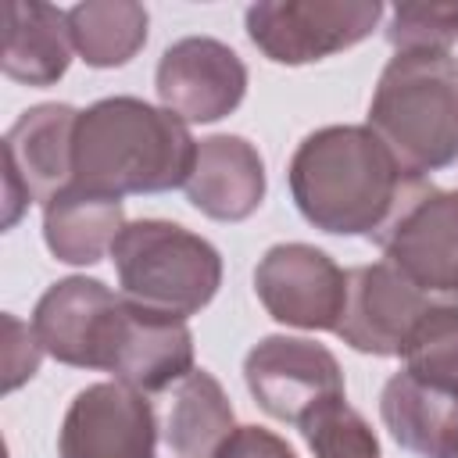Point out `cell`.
<instances>
[{
  "instance_id": "obj_1",
  "label": "cell",
  "mask_w": 458,
  "mask_h": 458,
  "mask_svg": "<svg viewBox=\"0 0 458 458\" xmlns=\"http://www.w3.org/2000/svg\"><path fill=\"white\" fill-rule=\"evenodd\" d=\"M290 197L304 222L372 243L433 186L408 172L369 125H326L308 132L286 168Z\"/></svg>"
},
{
  "instance_id": "obj_2",
  "label": "cell",
  "mask_w": 458,
  "mask_h": 458,
  "mask_svg": "<svg viewBox=\"0 0 458 458\" xmlns=\"http://www.w3.org/2000/svg\"><path fill=\"white\" fill-rule=\"evenodd\" d=\"M197 140L186 122L140 97H104L75 122V182L107 193H165L186 186Z\"/></svg>"
},
{
  "instance_id": "obj_3",
  "label": "cell",
  "mask_w": 458,
  "mask_h": 458,
  "mask_svg": "<svg viewBox=\"0 0 458 458\" xmlns=\"http://www.w3.org/2000/svg\"><path fill=\"white\" fill-rule=\"evenodd\" d=\"M369 129L415 175L451 168L458 161V57L394 54L369 100Z\"/></svg>"
},
{
  "instance_id": "obj_4",
  "label": "cell",
  "mask_w": 458,
  "mask_h": 458,
  "mask_svg": "<svg viewBox=\"0 0 458 458\" xmlns=\"http://www.w3.org/2000/svg\"><path fill=\"white\" fill-rule=\"evenodd\" d=\"M122 297L150 311L190 318L222 286V254L179 222L140 218L111 247Z\"/></svg>"
},
{
  "instance_id": "obj_5",
  "label": "cell",
  "mask_w": 458,
  "mask_h": 458,
  "mask_svg": "<svg viewBox=\"0 0 458 458\" xmlns=\"http://www.w3.org/2000/svg\"><path fill=\"white\" fill-rule=\"evenodd\" d=\"M379 18V0H261L247 7L243 25L268 61L297 68L361 43Z\"/></svg>"
},
{
  "instance_id": "obj_6",
  "label": "cell",
  "mask_w": 458,
  "mask_h": 458,
  "mask_svg": "<svg viewBox=\"0 0 458 458\" xmlns=\"http://www.w3.org/2000/svg\"><path fill=\"white\" fill-rule=\"evenodd\" d=\"M75 122L79 111L68 104H36L14 118L4 136V229L39 200L43 208L75 182Z\"/></svg>"
},
{
  "instance_id": "obj_7",
  "label": "cell",
  "mask_w": 458,
  "mask_h": 458,
  "mask_svg": "<svg viewBox=\"0 0 458 458\" xmlns=\"http://www.w3.org/2000/svg\"><path fill=\"white\" fill-rule=\"evenodd\" d=\"M243 379L261 411L301 426L318 404L344 397V369L336 354L304 336H265L243 358Z\"/></svg>"
},
{
  "instance_id": "obj_8",
  "label": "cell",
  "mask_w": 458,
  "mask_h": 458,
  "mask_svg": "<svg viewBox=\"0 0 458 458\" xmlns=\"http://www.w3.org/2000/svg\"><path fill=\"white\" fill-rule=\"evenodd\" d=\"M265 311L297 329H336L347 301V272L311 243H276L254 268Z\"/></svg>"
},
{
  "instance_id": "obj_9",
  "label": "cell",
  "mask_w": 458,
  "mask_h": 458,
  "mask_svg": "<svg viewBox=\"0 0 458 458\" xmlns=\"http://www.w3.org/2000/svg\"><path fill=\"white\" fill-rule=\"evenodd\" d=\"M154 401L118 379L79 390L61 419L57 458H154Z\"/></svg>"
},
{
  "instance_id": "obj_10",
  "label": "cell",
  "mask_w": 458,
  "mask_h": 458,
  "mask_svg": "<svg viewBox=\"0 0 458 458\" xmlns=\"http://www.w3.org/2000/svg\"><path fill=\"white\" fill-rule=\"evenodd\" d=\"M433 304H444V301L419 290L390 261L358 265V268H347V301L333 333L361 354L390 358L404 351L415 322Z\"/></svg>"
},
{
  "instance_id": "obj_11",
  "label": "cell",
  "mask_w": 458,
  "mask_h": 458,
  "mask_svg": "<svg viewBox=\"0 0 458 458\" xmlns=\"http://www.w3.org/2000/svg\"><path fill=\"white\" fill-rule=\"evenodd\" d=\"M154 89L161 107L186 125L218 122L240 107L247 93V64L222 39L186 36L161 54Z\"/></svg>"
},
{
  "instance_id": "obj_12",
  "label": "cell",
  "mask_w": 458,
  "mask_h": 458,
  "mask_svg": "<svg viewBox=\"0 0 458 458\" xmlns=\"http://www.w3.org/2000/svg\"><path fill=\"white\" fill-rule=\"evenodd\" d=\"M122 293L100 279L68 276L47 286L32 311V333L39 347L72 369H100L122 311Z\"/></svg>"
},
{
  "instance_id": "obj_13",
  "label": "cell",
  "mask_w": 458,
  "mask_h": 458,
  "mask_svg": "<svg viewBox=\"0 0 458 458\" xmlns=\"http://www.w3.org/2000/svg\"><path fill=\"white\" fill-rule=\"evenodd\" d=\"M376 247L429 297L458 301V190L429 186Z\"/></svg>"
},
{
  "instance_id": "obj_14",
  "label": "cell",
  "mask_w": 458,
  "mask_h": 458,
  "mask_svg": "<svg viewBox=\"0 0 458 458\" xmlns=\"http://www.w3.org/2000/svg\"><path fill=\"white\" fill-rule=\"evenodd\" d=\"M193 369H197L193 333L186 318L122 301V311H118V322H114V333L104 354V372L154 397Z\"/></svg>"
},
{
  "instance_id": "obj_15",
  "label": "cell",
  "mask_w": 458,
  "mask_h": 458,
  "mask_svg": "<svg viewBox=\"0 0 458 458\" xmlns=\"http://www.w3.org/2000/svg\"><path fill=\"white\" fill-rule=\"evenodd\" d=\"M150 401L157 422L154 458H215L236 429L233 404L208 369L186 372Z\"/></svg>"
},
{
  "instance_id": "obj_16",
  "label": "cell",
  "mask_w": 458,
  "mask_h": 458,
  "mask_svg": "<svg viewBox=\"0 0 458 458\" xmlns=\"http://www.w3.org/2000/svg\"><path fill=\"white\" fill-rule=\"evenodd\" d=\"M182 190L200 215L215 222H243L265 200V161L243 136H208L197 143Z\"/></svg>"
},
{
  "instance_id": "obj_17",
  "label": "cell",
  "mask_w": 458,
  "mask_h": 458,
  "mask_svg": "<svg viewBox=\"0 0 458 458\" xmlns=\"http://www.w3.org/2000/svg\"><path fill=\"white\" fill-rule=\"evenodd\" d=\"M379 419L415 458H451L458 447V390L401 369L383 383Z\"/></svg>"
},
{
  "instance_id": "obj_18",
  "label": "cell",
  "mask_w": 458,
  "mask_h": 458,
  "mask_svg": "<svg viewBox=\"0 0 458 458\" xmlns=\"http://www.w3.org/2000/svg\"><path fill=\"white\" fill-rule=\"evenodd\" d=\"M68 11L36 0L4 4V75L25 86H54L72 64Z\"/></svg>"
},
{
  "instance_id": "obj_19",
  "label": "cell",
  "mask_w": 458,
  "mask_h": 458,
  "mask_svg": "<svg viewBox=\"0 0 458 458\" xmlns=\"http://www.w3.org/2000/svg\"><path fill=\"white\" fill-rule=\"evenodd\" d=\"M122 197L93 193L79 182L61 190L43 208V240L47 250L64 265H97L111 254L114 240L125 229Z\"/></svg>"
},
{
  "instance_id": "obj_20",
  "label": "cell",
  "mask_w": 458,
  "mask_h": 458,
  "mask_svg": "<svg viewBox=\"0 0 458 458\" xmlns=\"http://www.w3.org/2000/svg\"><path fill=\"white\" fill-rule=\"evenodd\" d=\"M150 14L136 0H86L68 7L72 47L89 68H122L147 43Z\"/></svg>"
},
{
  "instance_id": "obj_21",
  "label": "cell",
  "mask_w": 458,
  "mask_h": 458,
  "mask_svg": "<svg viewBox=\"0 0 458 458\" xmlns=\"http://www.w3.org/2000/svg\"><path fill=\"white\" fill-rule=\"evenodd\" d=\"M404 369L419 379L458 390V301L433 304L411 329L404 351Z\"/></svg>"
},
{
  "instance_id": "obj_22",
  "label": "cell",
  "mask_w": 458,
  "mask_h": 458,
  "mask_svg": "<svg viewBox=\"0 0 458 458\" xmlns=\"http://www.w3.org/2000/svg\"><path fill=\"white\" fill-rule=\"evenodd\" d=\"M301 437L315 458H379V440L372 426L347 404L333 397L301 419Z\"/></svg>"
},
{
  "instance_id": "obj_23",
  "label": "cell",
  "mask_w": 458,
  "mask_h": 458,
  "mask_svg": "<svg viewBox=\"0 0 458 458\" xmlns=\"http://www.w3.org/2000/svg\"><path fill=\"white\" fill-rule=\"evenodd\" d=\"M386 39L404 50H447L458 39V4H397L390 11Z\"/></svg>"
},
{
  "instance_id": "obj_24",
  "label": "cell",
  "mask_w": 458,
  "mask_h": 458,
  "mask_svg": "<svg viewBox=\"0 0 458 458\" xmlns=\"http://www.w3.org/2000/svg\"><path fill=\"white\" fill-rule=\"evenodd\" d=\"M4 333H7V344H4V390H14V386H21L25 379L36 376L43 347H39L32 326L18 322L14 315H4Z\"/></svg>"
},
{
  "instance_id": "obj_25",
  "label": "cell",
  "mask_w": 458,
  "mask_h": 458,
  "mask_svg": "<svg viewBox=\"0 0 458 458\" xmlns=\"http://www.w3.org/2000/svg\"><path fill=\"white\" fill-rule=\"evenodd\" d=\"M215 458H297L293 447L265 426H236Z\"/></svg>"
},
{
  "instance_id": "obj_26",
  "label": "cell",
  "mask_w": 458,
  "mask_h": 458,
  "mask_svg": "<svg viewBox=\"0 0 458 458\" xmlns=\"http://www.w3.org/2000/svg\"><path fill=\"white\" fill-rule=\"evenodd\" d=\"M451 458H458V447H454V454H451Z\"/></svg>"
}]
</instances>
